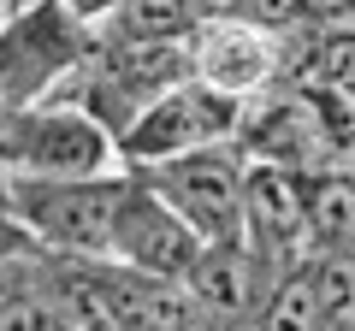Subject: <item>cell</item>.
<instances>
[{
	"mask_svg": "<svg viewBox=\"0 0 355 331\" xmlns=\"http://www.w3.org/2000/svg\"><path fill=\"white\" fill-rule=\"evenodd\" d=\"M130 190V166L119 172H95V178H30V172H6V207L12 219L53 255H113V225L119 202Z\"/></svg>",
	"mask_w": 355,
	"mask_h": 331,
	"instance_id": "obj_1",
	"label": "cell"
},
{
	"mask_svg": "<svg viewBox=\"0 0 355 331\" xmlns=\"http://www.w3.org/2000/svg\"><path fill=\"white\" fill-rule=\"evenodd\" d=\"M95 48V18H83L71 0H30L0 18V113L36 107Z\"/></svg>",
	"mask_w": 355,
	"mask_h": 331,
	"instance_id": "obj_2",
	"label": "cell"
},
{
	"mask_svg": "<svg viewBox=\"0 0 355 331\" xmlns=\"http://www.w3.org/2000/svg\"><path fill=\"white\" fill-rule=\"evenodd\" d=\"M125 154L119 136L77 101H36L18 113H0V172H30V178H95L119 172Z\"/></svg>",
	"mask_w": 355,
	"mask_h": 331,
	"instance_id": "obj_3",
	"label": "cell"
},
{
	"mask_svg": "<svg viewBox=\"0 0 355 331\" xmlns=\"http://www.w3.org/2000/svg\"><path fill=\"white\" fill-rule=\"evenodd\" d=\"M237 125H243L237 95L214 89L202 77H184L130 113V125L119 130V154H125V166H160L178 154L214 148V142H237Z\"/></svg>",
	"mask_w": 355,
	"mask_h": 331,
	"instance_id": "obj_4",
	"label": "cell"
},
{
	"mask_svg": "<svg viewBox=\"0 0 355 331\" xmlns=\"http://www.w3.org/2000/svg\"><path fill=\"white\" fill-rule=\"evenodd\" d=\"M166 202L184 213V225L202 242H237L243 237V190H249V154L237 142H214V148L178 154L160 166H130Z\"/></svg>",
	"mask_w": 355,
	"mask_h": 331,
	"instance_id": "obj_5",
	"label": "cell"
},
{
	"mask_svg": "<svg viewBox=\"0 0 355 331\" xmlns=\"http://www.w3.org/2000/svg\"><path fill=\"white\" fill-rule=\"evenodd\" d=\"M202 249H207V242L184 225V213H178L142 172H130V190H125V202H119L113 255H107V260H125V267L154 272V278H184Z\"/></svg>",
	"mask_w": 355,
	"mask_h": 331,
	"instance_id": "obj_6",
	"label": "cell"
},
{
	"mask_svg": "<svg viewBox=\"0 0 355 331\" xmlns=\"http://www.w3.org/2000/svg\"><path fill=\"white\" fill-rule=\"evenodd\" d=\"M190 71L237 101H254L284 71V36L249 18H202L190 30Z\"/></svg>",
	"mask_w": 355,
	"mask_h": 331,
	"instance_id": "obj_7",
	"label": "cell"
},
{
	"mask_svg": "<svg viewBox=\"0 0 355 331\" xmlns=\"http://www.w3.org/2000/svg\"><path fill=\"white\" fill-rule=\"evenodd\" d=\"M95 314L101 331H202L207 314L184 278H154L125 260H95Z\"/></svg>",
	"mask_w": 355,
	"mask_h": 331,
	"instance_id": "obj_8",
	"label": "cell"
},
{
	"mask_svg": "<svg viewBox=\"0 0 355 331\" xmlns=\"http://www.w3.org/2000/svg\"><path fill=\"white\" fill-rule=\"evenodd\" d=\"M184 284H190V296L202 302L207 319H243L254 314V307L266 302V290L279 284V267L272 260H261L249 249V242H207L202 255H196V267L184 272Z\"/></svg>",
	"mask_w": 355,
	"mask_h": 331,
	"instance_id": "obj_9",
	"label": "cell"
},
{
	"mask_svg": "<svg viewBox=\"0 0 355 331\" xmlns=\"http://www.w3.org/2000/svg\"><path fill=\"white\" fill-rule=\"evenodd\" d=\"M0 331H83L60 307V296L48 290L42 242H30L24 255H12L0 267Z\"/></svg>",
	"mask_w": 355,
	"mask_h": 331,
	"instance_id": "obj_10",
	"label": "cell"
},
{
	"mask_svg": "<svg viewBox=\"0 0 355 331\" xmlns=\"http://www.w3.org/2000/svg\"><path fill=\"white\" fill-rule=\"evenodd\" d=\"M196 24H202L196 0H113L95 18L101 36H125V42H190Z\"/></svg>",
	"mask_w": 355,
	"mask_h": 331,
	"instance_id": "obj_11",
	"label": "cell"
},
{
	"mask_svg": "<svg viewBox=\"0 0 355 331\" xmlns=\"http://www.w3.org/2000/svg\"><path fill=\"white\" fill-rule=\"evenodd\" d=\"M254 325L261 331H331L326 307H320V290L308 278V260L291 272H279V284L266 290V302L254 307Z\"/></svg>",
	"mask_w": 355,
	"mask_h": 331,
	"instance_id": "obj_12",
	"label": "cell"
},
{
	"mask_svg": "<svg viewBox=\"0 0 355 331\" xmlns=\"http://www.w3.org/2000/svg\"><path fill=\"white\" fill-rule=\"evenodd\" d=\"M202 6V18H237L243 12V0H196Z\"/></svg>",
	"mask_w": 355,
	"mask_h": 331,
	"instance_id": "obj_13",
	"label": "cell"
},
{
	"mask_svg": "<svg viewBox=\"0 0 355 331\" xmlns=\"http://www.w3.org/2000/svg\"><path fill=\"white\" fill-rule=\"evenodd\" d=\"M18 6H30V0H0V12H18Z\"/></svg>",
	"mask_w": 355,
	"mask_h": 331,
	"instance_id": "obj_14",
	"label": "cell"
},
{
	"mask_svg": "<svg viewBox=\"0 0 355 331\" xmlns=\"http://www.w3.org/2000/svg\"><path fill=\"white\" fill-rule=\"evenodd\" d=\"M0 18H6V12H0Z\"/></svg>",
	"mask_w": 355,
	"mask_h": 331,
	"instance_id": "obj_15",
	"label": "cell"
}]
</instances>
